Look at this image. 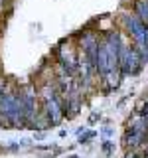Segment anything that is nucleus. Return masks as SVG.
<instances>
[{
	"label": "nucleus",
	"instance_id": "obj_6",
	"mask_svg": "<svg viewBox=\"0 0 148 158\" xmlns=\"http://www.w3.org/2000/svg\"><path fill=\"white\" fill-rule=\"evenodd\" d=\"M57 65L63 67L67 73H71L75 77V71H77V61H79V49L73 46L71 42L63 40L61 44L57 46Z\"/></svg>",
	"mask_w": 148,
	"mask_h": 158
},
{
	"label": "nucleus",
	"instance_id": "obj_4",
	"mask_svg": "<svg viewBox=\"0 0 148 158\" xmlns=\"http://www.w3.org/2000/svg\"><path fill=\"white\" fill-rule=\"evenodd\" d=\"M142 59L138 49L132 46V44H122L121 53H118V71H121L122 77H134L138 71L142 69Z\"/></svg>",
	"mask_w": 148,
	"mask_h": 158
},
{
	"label": "nucleus",
	"instance_id": "obj_7",
	"mask_svg": "<svg viewBox=\"0 0 148 158\" xmlns=\"http://www.w3.org/2000/svg\"><path fill=\"white\" fill-rule=\"evenodd\" d=\"M22 107H24V123H26V127H32L34 118L38 115V93L34 85H28L22 91Z\"/></svg>",
	"mask_w": 148,
	"mask_h": 158
},
{
	"label": "nucleus",
	"instance_id": "obj_14",
	"mask_svg": "<svg viewBox=\"0 0 148 158\" xmlns=\"http://www.w3.org/2000/svg\"><path fill=\"white\" fill-rule=\"evenodd\" d=\"M43 138H46V131H39L34 135V140H43Z\"/></svg>",
	"mask_w": 148,
	"mask_h": 158
},
{
	"label": "nucleus",
	"instance_id": "obj_5",
	"mask_svg": "<svg viewBox=\"0 0 148 158\" xmlns=\"http://www.w3.org/2000/svg\"><path fill=\"white\" fill-rule=\"evenodd\" d=\"M122 142L128 148L146 146V142H148V118L142 117V115H136L132 118L128 128H126V132H125Z\"/></svg>",
	"mask_w": 148,
	"mask_h": 158
},
{
	"label": "nucleus",
	"instance_id": "obj_2",
	"mask_svg": "<svg viewBox=\"0 0 148 158\" xmlns=\"http://www.w3.org/2000/svg\"><path fill=\"white\" fill-rule=\"evenodd\" d=\"M0 125L24 128V107H22V91L20 89L4 87L0 93Z\"/></svg>",
	"mask_w": 148,
	"mask_h": 158
},
{
	"label": "nucleus",
	"instance_id": "obj_16",
	"mask_svg": "<svg viewBox=\"0 0 148 158\" xmlns=\"http://www.w3.org/2000/svg\"><path fill=\"white\" fill-rule=\"evenodd\" d=\"M69 158H81V156H77V154H71V156H69Z\"/></svg>",
	"mask_w": 148,
	"mask_h": 158
},
{
	"label": "nucleus",
	"instance_id": "obj_15",
	"mask_svg": "<svg viewBox=\"0 0 148 158\" xmlns=\"http://www.w3.org/2000/svg\"><path fill=\"white\" fill-rule=\"evenodd\" d=\"M99 118H101V115H91V118H89V123H97Z\"/></svg>",
	"mask_w": 148,
	"mask_h": 158
},
{
	"label": "nucleus",
	"instance_id": "obj_13",
	"mask_svg": "<svg viewBox=\"0 0 148 158\" xmlns=\"http://www.w3.org/2000/svg\"><path fill=\"white\" fill-rule=\"evenodd\" d=\"M101 135L105 136V138H111V136H113V128H109V127H107V128H103Z\"/></svg>",
	"mask_w": 148,
	"mask_h": 158
},
{
	"label": "nucleus",
	"instance_id": "obj_10",
	"mask_svg": "<svg viewBox=\"0 0 148 158\" xmlns=\"http://www.w3.org/2000/svg\"><path fill=\"white\" fill-rule=\"evenodd\" d=\"M95 136H97V131H87L85 128V131L79 135V144H89Z\"/></svg>",
	"mask_w": 148,
	"mask_h": 158
},
{
	"label": "nucleus",
	"instance_id": "obj_9",
	"mask_svg": "<svg viewBox=\"0 0 148 158\" xmlns=\"http://www.w3.org/2000/svg\"><path fill=\"white\" fill-rule=\"evenodd\" d=\"M134 14L148 26V0H134Z\"/></svg>",
	"mask_w": 148,
	"mask_h": 158
},
{
	"label": "nucleus",
	"instance_id": "obj_8",
	"mask_svg": "<svg viewBox=\"0 0 148 158\" xmlns=\"http://www.w3.org/2000/svg\"><path fill=\"white\" fill-rule=\"evenodd\" d=\"M99 36L97 32H83V36L79 38V53H83L89 61L93 63V67H95V56H97V46H99Z\"/></svg>",
	"mask_w": 148,
	"mask_h": 158
},
{
	"label": "nucleus",
	"instance_id": "obj_12",
	"mask_svg": "<svg viewBox=\"0 0 148 158\" xmlns=\"http://www.w3.org/2000/svg\"><path fill=\"white\" fill-rule=\"evenodd\" d=\"M101 148H103V152H105V154H111V152L115 150V144H113V142H111V140H109V138H107V140H103Z\"/></svg>",
	"mask_w": 148,
	"mask_h": 158
},
{
	"label": "nucleus",
	"instance_id": "obj_11",
	"mask_svg": "<svg viewBox=\"0 0 148 158\" xmlns=\"http://www.w3.org/2000/svg\"><path fill=\"white\" fill-rule=\"evenodd\" d=\"M125 158H146V150H142L140 146H138V148H130V152H128Z\"/></svg>",
	"mask_w": 148,
	"mask_h": 158
},
{
	"label": "nucleus",
	"instance_id": "obj_1",
	"mask_svg": "<svg viewBox=\"0 0 148 158\" xmlns=\"http://www.w3.org/2000/svg\"><path fill=\"white\" fill-rule=\"evenodd\" d=\"M125 44V38L118 32H107L99 40L97 56H95V73L101 79L105 91H115L121 85V71H118V53Z\"/></svg>",
	"mask_w": 148,
	"mask_h": 158
},
{
	"label": "nucleus",
	"instance_id": "obj_3",
	"mask_svg": "<svg viewBox=\"0 0 148 158\" xmlns=\"http://www.w3.org/2000/svg\"><path fill=\"white\" fill-rule=\"evenodd\" d=\"M39 97H42V107H43V115L47 117L49 125H59V123L65 118L63 115V105H61V97H59V91L53 83H43L42 91H39Z\"/></svg>",
	"mask_w": 148,
	"mask_h": 158
}]
</instances>
